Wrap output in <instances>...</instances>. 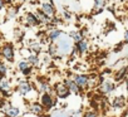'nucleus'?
Wrapping results in <instances>:
<instances>
[{
    "label": "nucleus",
    "instance_id": "7",
    "mask_svg": "<svg viewBox=\"0 0 128 117\" xmlns=\"http://www.w3.org/2000/svg\"><path fill=\"white\" fill-rule=\"evenodd\" d=\"M0 108L4 112V114H6L8 117H19L22 114V109L18 106H14L9 102H3L0 104Z\"/></svg>",
    "mask_w": 128,
    "mask_h": 117
},
{
    "label": "nucleus",
    "instance_id": "23",
    "mask_svg": "<svg viewBox=\"0 0 128 117\" xmlns=\"http://www.w3.org/2000/svg\"><path fill=\"white\" fill-rule=\"evenodd\" d=\"M68 35L72 38V40H73L74 43H78V42H80L82 39H84V35L82 34L80 30H72V32H69Z\"/></svg>",
    "mask_w": 128,
    "mask_h": 117
},
{
    "label": "nucleus",
    "instance_id": "33",
    "mask_svg": "<svg viewBox=\"0 0 128 117\" xmlns=\"http://www.w3.org/2000/svg\"><path fill=\"white\" fill-rule=\"evenodd\" d=\"M46 2H49V3H52V4H54V0H46Z\"/></svg>",
    "mask_w": 128,
    "mask_h": 117
},
{
    "label": "nucleus",
    "instance_id": "25",
    "mask_svg": "<svg viewBox=\"0 0 128 117\" xmlns=\"http://www.w3.org/2000/svg\"><path fill=\"white\" fill-rule=\"evenodd\" d=\"M9 73V67L5 62L0 61V77H6Z\"/></svg>",
    "mask_w": 128,
    "mask_h": 117
},
{
    "label": "nucleus",
    "instance_id": "3",
    "mask_svg": "<svg viewBox=\"0 0 128 117\" xmlns=\"http://www.w3.org/2000/svg\"><path fill=\"white\" fill-rule=\"evenodd\" d=\"M0 55L8 63H14L15 61V47L13 43H4L0 48Z\"/></svg>",
    "mask_w": 128,
    "mask_h": 117
},
{
    "label": "nucleus",
    "instance_id": "20",
    "mask_svg": "<svg viewBox=\"0 0 128 117\" xmlns=\"http://www.w3.org/2000/svg\"><path fill=\"white\" fill-rule=\"evenodd\" d=\"M35 15H36V18H38V20H39L40 24H43V25H52V17L46 15L40 9H36L35 10Z\"/></svg>",
    "mask_w": 128,
    "mask_h": 117
},
{
    "label": "nucleus",
    "instance_id": "15",
    "mask_svg": "<svg viewBox=\"0 0 128 117\" xmlns=\"http://www.w3.org/2000/svg\"><path fill=\"white\" fill-rule=\"evenodd\" d=\"M12 87V82L8 77H0V93L4 96H9Z\"/></svg>",
    "mask_w": 128,
    "mask_h": 117
},
{
    "label": "nucleus",
    "instance_id": "2",
    "mask_svg": "<svg viewBox=\"0 0 128 117\" xmlns=\"http://www.w3.org/2000/svg\"><path fill=\"white\" fill-rule=\"evenodd\" d=\"M116 88H117V86H116V82L113 79L103 78V76L100 77V79L98 82V91L103 96H110L116 91Z\"/></svg>",
    "mask_w": 128,
    "mask_h": 117
},
{
    "label": "nucleus",
    "instance_id": "31",
    "mask_svg": "<svg viewBox=\"0 0 128 117\" xmlns=\"http://www.w3.org/2000/svg\"><path fill=\"white\" fill-rule=\"evenodd\" d=\"M124 87H126V93H127V97H128V76L124 79Z\"/></svg>",
    "mask_w": 128,
    "mask_h": 117
},
{
    "label": "nucleus",
    "instance_id": "5",
    "mask_svg": "<svg viewBox=\"0 0 128 117\" xmlns=\"http://www.w3.org/2000/svg\"><path fill=\"white\" fill-rule=\"evenodd\" d=\"M53 92H54V96L58 99H67L72 94L70 91L68 89V87L66 86V83H64V82H56V83H54Z\"/></svg>",
    "mask_w": 128,
    "mask_h": 117
},
{
    "label": "nucleus",
    "instance_id": "1",
    "mask_svg": "<svg viewBox=\"0 0 128 117\" xmlns=\"http://www.w3.org/2000/svg\"><path fill=\"white\" fill-rule=\"evenodd\" d=\"M74 47V42L68 34H63L58 42H56V48H58V55H67L72 53Z\"/></svg>",
    "mask_w": 128,
    "mask_h": 117
},
{
    "label": "nucleus",
    "instance_id": "8",
    "mask_svg": "<svg viewBox=\"0 0 128 117\" xmlns=\"http://www.w3.org/2000/svg\"><path fill=\"white\" fill-rule=\"evenodd\" d=\"M90 48V44H89V40L88 39H82L80 42L78 43H74V47H73V50H72V54L73 55H84Z\"/></svg>",
    "mask_w": 128,
    "mask_h": 117
},
{
    "label": "nucleus",
    "instance_id": "36",
    "mask_svg": "<svg viewBox=\"0 0 128 117\" xmlns=\"http://www.w3.org/2000/svg\"><path fill=\"white\" fill-rule=\"evenodd\" d=\"M15 2H23V0H15Z\"/></svg>",
    "mask_w": 128,
    "mask_h": 117
},
{
    "label": "nucleus",
    "instance_id": "38",
    "mask_svg": "<svg viewBox=\"0 0 128 117\" xmlns=\"http://www.w3.org/2000/svg\"><path fill=\"white\" fill-rule=\"evenodd\" d=\"M127 117H128V114H127Z\"/></svg>",
    "mask_w": 128,
    "mask_h": 117
},
{
    "label": "nucleus",
    "instance_id": "9",
    "mask_svg": "<svg viewBox=\"0 0 128 117\" xmlns=\"http://www.w3.org/2000/svg\"><path fill=\"white\" fill-rule=\"evenodd\" d=\"M74 82L78 84V87H80L83 91L90 88V76L86 74V73H77L73 76Z\"/></svg>",
    "mask_w": 128,
    "mask_h": 117
},
{
    "label": "nucleus",
    "instance_id": "39",
    "mask_svg": "<svg viewBox=\"0 0 128 117\" xmlns=\"http://www.w3.org/2000/svg\"><path fill=\"white\" fill-rule=\"evenodd\" d=\"M110 117H112V116H110Z\"/></svg>",
    "mask_w": 128,
    "mask_h": 117
},
{
    "label": "nucleus",
    "instance_id": "14",
    "mask_svg": "<svg viewBox=\"0 0 128 117\" xmlns=\"http://www.w3.org/2000/svg\"><path fill=\"white\" fill-rule=\"evenodd\" d=\"M23 22H24V24L26 27H38V25H40V23H39L35 13H33V12L25 13L24 17H23Z\"/></svg>",
    "mask_w": 128,
    "mask_h": 117
},
{
    "label": "nucleus",
    "instance_id": "27",
    "mask_svg": "<svg viewBox=\"0 0 128 117\" xmlns=\"http://www.w3.org/2000/svg\"><path fill=\"white\" fill-rule=\"evenodd\" d=\"M82 117H100V113L96 109H88L83 113Z\"/></svg>",
    "mask_w": 128,
    "mask_h": 117
},
{
    "label": "nucleus",
    "instance_id": "30",
    "mask_svg": "<svg viewBox=\"0 0 128 117\" xmlns=\"http://www.w3.org/2000/svg\"><path fill=\"white\" fill-rule=\"evenodd\" d=\"M123 42L126 43V44H128V29L124 32V34H123Z\"/></svg>",
    "mask_w": 128,
    "mask_h": 117
},
{
    "label": "nucleus",
    "instance_id": "24",
    "mask_svg": "<svg viewBox=\"0 0 128 117\" xmlns=\"http://www.w3.org/2000/svg\"><path fill=\"white\" fill-rule=\"evenodd\" d=\"M18 13H19V7H15V5H12L8 8V12H6V18L8 19H14L18 17Z\"/></svg>",
    "mask_w": 128,
    "mask_h": 117
},
{
    "label": "nucleus",
    "instance_id": "29",
    "mask_svg": "<svg viewBox=\"0 0 128 117\" xmlns=\"http://www.w3.org/2000/svg\"><path fill=\"white\" fill-rule=\"evenodd\" d=\"M124 44H126V43H124V42H122L119 45H117V48H114V52H116V53H117V52H120V50L123 49V45H124Z\"/></svg>",
    "mask_w": 128,
    "mask_h": 117
},
{
    "label": "nucleus",
    "instance_id": "35",
    "mask_svg": "<svg viewBox=\"0 0 128 117\" xmlns=\"http://www.w3.org/2000/svg\"><path fill=\"white\" fill-rule=\"evenodd\" d=\"M44 117H52V116H50V114H46V116H44Z\"/></svg>",
    "mask_w": 128,
    "mask_h": 117
},
{
    "label": "nucleus",
    "instance_id": "4",
    "mask_svg": "<svg viewBox=\"0 0 128 117\" xmlns=\"http://www.w3.org/2000/svg\"><path fill=\"white\" fill-rule=\"evenodd\" d=\"M56 97L54 96L53 92H49V93H42L40 94V104L44 107V109L48 112L50 109H53L56 104Z\"/></svg>",
    "mask_w": 128,
    "mask_h": 117
},
{
    "label": "nucleus",
    "instance_id": "21",
    "mask_svg": "<svg viewBox=\"0 0 128 117\" xmlns=\"http://www.w3.org/2000/svg\"><path fill=\"white\" fill-rule=\"evenodd\" d=\"M26 61H28V63H29L32 67H34V68H38V67L40 66V57H39V54L30 53V54L26 57Z\"/></svg>",
    "mask_w": 128,
    "mask_h": 117
},
{
    "label": "nucleus",
    "instance_id": "17",
    "mask_svg": "<svg viewBox=\"0 0 128 117\" xmlns=\"http://www.w3.org/2000/svg\"><path fill=\"white\" fill-rule=\"evenodd\" d=\"M63 34H64L63 30H60V29H58V28H52V29H49V32L46 33V38H48V40H49L50 43H56L58 39H59Z\"/></svg>",
    "mask_w": 128,
    "mask_h": 117
},
{
    "label": "nucleus",
    "instance_id": "28",
    "mask_svg": "<svg viewBox=\"0 0 128 117\" xmlns=\"http://www.w3.org/2000/svg\"><path fill=\"white\" fill-rule=\"evenodd\" d=\"M63 18L66 19V20H70V19H72V14H70L69 12H67V10H64V13H63Z\"/></svg>",
    "mask_w": 128,
    "mask_h": 117
},
{
    "label": "nucleus",
    "instance_id": "10",
    "mask_svg": "<svg viewBox=\"0 0 128 117\" xmlns=\"http://www.w3.org/2000/svg\"><path fill=\"white\" fill-rule=\"evenodd\" d=\"M34 88L38 93H49V92H53V86L44 78H36L35 79V84H34Z\"/></svg>",
    "mask_w": 128,
    "mask_h": 117
},
{
    "label": "nucleus",
    "instance_id": "16",
    "mask_svg": "<svg viewBox=\"0 0 128 117\" xmlns=\"http://www.w3.org/2000/svg\"><path fill=\"white\" fill-rule=\"evenodd\" d=\"M43 13H45L46 15H49V17H55V14H56V10H55V7H54V4H52V3H49V2H43L42 4H40V8H39Z\"/></svg>",
    "mask_w": 128,
    "mask_h": 117
},
{
    "label": "nucleus",
    "instance_id": "19",
    "mask_svg": "<svg viewBox=\"0 0 128 117\" xmlns=\"http://www.w3.org/2000/svg\"><path fill=\"white\" fill-rule=\"evenodd\" d=\"M126 104H127V97L123 96V94L114 97L113 101H112V107L116 108V109H122V108L126 107Z\"/></svg>",
    "mask_w": 128,
    "mask_h": 117
},
{
    "label": "nucleus",
    "instance_id": "18",
    "mask_svg": "<svg viewBox=\"0 0 128 117\" xmlns=\"http://www.w3.org/2000/svg\"><path fill=\"white\" fill-rule=\"evenodd\" d=\"M127 76H128V66H123V67L118 68V71L114 73L113 81H114L116 83H119V82L124 81Z\"/></svg>",
    "mask_w": 128,
    "mask_h": 117
},
{
    "label": "nucleus",
    "instance_id": "34",
    "mask_svg": "<svg viewBox=\"0 0 128 117\" xmlns=\"http://www.w3.org/2000/svg\"><path fill=\"white\" fill-rule=\"evenodd\" d=\"M0 117H8L6 114H2V116H0Z\"/></svg>",
    "mask_w": 128,
    "mask_h": 117
},
{
    "label": "nucleus",
    "instance_id": "6",
    "mask_svg": "<svg viewBox=\"0 0 128 117\" xmlns=\"http://www.w3.org/2000/svg\"><path fill=\"white\" fill-rule=\"evenodd\" d=\"M34 91H35L34 84H33L30 81H28V79L19 81V82H18V84H16V92H18L20 96H23V97H25V96L30 94V93H32V92H34Z\"/></svg>",
    "mask_w": 128,
    "mask_h": 117
},
{
    "label": "nucleus",
    "instance_id": "32",
    "mask_svg": "<svg viewBox=\"0 0 128 117\" xmlns=\"http://www.w3.org/2000/svg\"><path fill=\"white\" fill-rule=\"evenodd\" d=\"M5 8V0H0V12H3Z\"/></svg>",
    "mask_w": 128,
    "mask_h": 117
},
{
    "label": "nucleus",
    "instance_id": "12",
    "mask_svg": "<svg viewBox=\"0 0 128 117\" xmlns=\"http://www.w3.org/2000/svg\"><path fill=\"white\" fill-rule=\"evenodd\" d=\"M63 82L66 83V86L68 87V89L70 91L72 94H76V96H82L83 94V89L80 87H78V84L74 82L73 77H66L63 79Z\"/></svg>",
    "mask_w": 128,
    "mask_h": 117
},
{
    "label": "nucleus",
    "instance_id": "37",
    "mask_svg": "<svg viewBox=\"0 0 128 117\" xmlns=\"http://www.w3.org/2000/svg\"><path fill=\"white\" fill-rule=\"evenodd\" d=\"M126 57H127V59H128V53H127V55H126Z\"/></svg>",
    "mask_w": 128,
    "mask_h": 117
},
{
    "label": "nucleus",
    "instance_id": "13",
    "mask_svg": "<svg viewBox=\"0 0 128 117\" xmlns=\"http://www.w3.org/2000/svg\"><path fill=\"white\" fill-rule=\"evenodd\" d=\"M28 109H29V112H30L32 114L38 116V117H42V116L44 114V112H45L44 107H43V106L40 104V102H38V101L30 102L29 106H28Z\"/></svg>",
    "mask_w": 128,
    "mask_h": 117
},
{
    "label": "nucleus",
    "instance_id": "26",
    "mask_svg": "<svg viewBox=\"0 0 128 117\" xmlns=\"http://www.w3.org/2000/svg\"><path fill=\"white\" fill-rule=\"evenodd\" d=\"M48 55H50V57H55V55H58V48H56V44L50 43V44L48 45Z\"/></svg>",
    "mask_w": 128,
    "mask_h": 117
},
{
    "label": "nucleus",
    "instance_id": "11",
    "mask_svg": "<svg viewBox=\"0 0 128 117\" xmlns=\"http://www.w3.org/2000/svg\"><path fill=\"white\" fill-rule=\"evenodd\" d=\"M16 69H18L24 77L28 78V77H30V76L33 74L34 67H32V66L28 63L26 59H22V61L18 62V64H16Z\"/></svg>",
    "mask_w": 128,
    "mask_h": 117
},
{
    "label": "nucleus",
    "instance_id": "22",
    "mask_svg": "<svg viewBox=\"0 0 128 117\" xmlns=\"http://www.w3.org/2000/svg\"><path fill=\"white\" fill-rule=\"evenodd\" d=\"M32 53H35V54H39L40 50H42V44L38 42V40H30L29 42V45L26 47Z\"/></svg>",
    "mask_w": 128,
    "mask_h": 117
}]
</instances>
